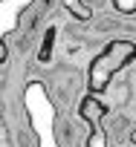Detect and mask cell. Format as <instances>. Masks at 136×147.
I'll use <instances>...</instances> for the list:
<instances>
[{
  "label": "cell",
  "instance_id": "277c9868",
  "mask_svg": "<svg viewBox=\"0 0 136 147\" xmlns=\"http://www.w3.org/2000/svg\"><path fill=\"white\" fill-rule=\"evenodd\" d=\"M113 9L119 15H136V0H113Z\"/></svg>",
  "mask_w": 136,
  "mask_h": 147
},
{
  "label": "cell",
  "instance_id": "5b68a950",
  "mask_svg": "<svg viewBox=\"0 0 136 147\" xmlns=\"http://www.w3.org/2000/svg\"><path fill=\"white\" fill-rule=\"evenodd\" d=\"M99 127H101V124H99ZM99 127H96L93 136H87V147H104V144H107V136H104Z\"/></svg>",
  "mask_w": 136,
  "mask_h": 147
},
{
  "label": "cell",
  "instance_id": "8992f818",
  "mask_svg": "<svg viewBox=\"0 0 136 147\" xmlns=\"http://www.w3.org/2000/svg\"><path fill=\"white\" fill-rule=\"evenodd\" d=\"M130 141H133V144H136V130H133V133H130Z\"/></svg>",
  "mask_w": 136,
  "mask_h": 147
},
{
  "label": "cell",
  "instance_id": "3957f363",
  "mask_svg": "<svg viewBox=\"0 0 136 147\" xmlns=\"http://www.w3.org/2000/svg\"><path fill=\"white\" fill-rule=\"evenodd\" d=\"M61 3H64V9L70 12L75 20H90V18H93L90 6H84V0H61Z\"/></svg>",
  "mask_w": 136,
  "mask_h": 147
},
{
  "label": "cell",
  "instance_id": "7a4b0ae2",
  "mask_svg": "<svg viewBox=\"0 0 136 147\" xmlns=\"http://www.w3.org/2000/svg\"><path fill=\"white\" fill-rule=\"evenodd\" d=\"M110 113V104H104V101H99L96 95H84L81 98V104H78V115L90 124V127H99L101 121H104V115Z\"/></svg>",
  "mask_w": 136,
  "mask_h": 147
},
{
  "label": "cell",
  "instance_id": "6da1fadb",
  "mask_svg": "<svg viewBox=\"0 0 136 147\" xmlns=\"http://www.w3.org/2000/svg\"><path fill=\"white\" fill-rule=\"evenodd\" d=\"M136 58V43L133 40H110L90 63L87 69V87L93 92H101L110 87V78L122 66H127L130 61Z\"/></svg>",
  "mask_w": 136,
  "mask_h": 147
}]
</instances>
